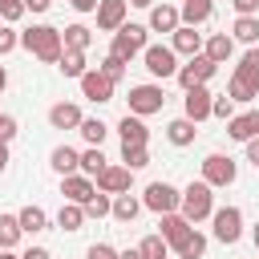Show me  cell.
Masks as SVG:
<instances>
[{
    "label": "cell",
    "mask_w": 259,
    "mask_h": 259,
    "mask_svg": "<svg viewBox=\"0 0 259 259\" xmlns=\"http://www.w3.org/2000/svg\"><path fill=\"white\" fill-rule=\"evenodd\" d=\"M227 97H231L235 105H251V101L259 97V45H251V49L239 57V65H235V73H231V81H227Z\"/></svg>",
    "instance_id": "cell-1"
},
{
    "label": "cell",
    "mask_w": 259,
    "mask_h": 259,
    "mask_svg": "<svg viewBox=\"0 0 259 259\" xmlns=\"http://www.w3.org/2000/svg\"><path fill=\"white\" fill-rule=\"evenodd\" d=\"M20 49H28V53H32L36 61H45V65H57L61 53H65V40H61V28H53V24H32V28L20 32Z\"/></svg>",
    "instance_id": "cell-2"
},
{
    "label": "cell",
    "mask_w": 259,
    "mask_h": 259,
    "mask_svg": "<svg viewBox=\"0 0 259 259\" xmlns=\"http://www.w3.org/2000/svg\"><path fill=\"white\" fill-rule=\"evenodd\" d=\"M210 210H214V186H206L202 178L190 182L178 198V214L190 219V223H202V219H210Z\"/></svg>",
    "instance_id": "cell-3"
},
{
    "label": "cell",
    "mask_w": 259,
    "mask_h": 259,
    "mask_svg": "<svg viewBox=\"0 0 259 259\" xmlns=\"http://www.w3.org/2000/svg\"><path fill=\"white\" fill-rule=\"evenodd\" d=\"M146 45H150V28H146V24H121V28L113 32L109 53H113V57H121V61L130 65V61H134Z\"/></svg>",
    "instance_id": "cell-4"
},
{
    "label": "cell",
    "mask_w": 259,
    "mask_h": 259,
    "mask_svg": "<svg viewBox=\"0 0 259 259\" xmlns=\"http://www.w3.org/2000/svg\"><path fill=\"white\" fill-rule=\"evenodd\" d=\"M210 231H214V239L223 243V247H231V243H239L243 239V210L239 206H214L210 210Z\"/></svg>",
    "instance_id": "cell-5"
},
{
    "label": "cell",
    "mask_w": 259,
    "mask_h": 259,
    "mask_svg": "<svg viewBox=\"0 0 259 259\" xmlns=\"http://www.w3.org/2000/svg\"><path fill=\"white\" fill-rule=\"evenodd\" d=\"M214 69H219V65H214L206 53H194V57H186V65H178L174 77H178L182 89H194V85H206V81L214 77Z\"/></svg>",
    "instance_id": "cell-6"
},
{
    "label": "cell",
    "mask_w": 259,
    "mask_h": 259,
    "mask_svg": "<svg viewBox=\"0 0 259 259\" xmlns=\"http://www.w3.org/2000/svg\"><path fill=\"white\" fill-rule=\"evenodd\" d=\"M239 178V166L231 154H206L202 158V182L206 186H231Z\"/></svg>",
    "instance_id": "cell-7"
},
{
    "label": "cell",
    "mask_w": 259,
    "mask_h": 259,
    "mask_svg": "<svg viewBox=\"0 0 259 259\" xmlns=\"http://www.w3.org/2000/svg\"><path fill=\"white\" fill-rule=\"evenodd\" d=\"M142 61H146V69H150V77H174L178 73V53L170 49V45H146L142 49Z\"/></svg>",
    "instance_id": "cell-8"
},
{
    "label": "cell",
    "mask_w": 259,
    "mask_h": 259,
    "mask_svg": "<svg viewBox=\"0 0 259 259\" xmlns=\"http://www.w3.org/2000/svg\"><path fill=\"white\" fill-rule=\"evenodd\" d=\"M125 101H130V113H138V117H150V113H162V105H166V93H162V85H134Z\"/></svg>",
    "instance_id": "cell-9"
},
{
    "label": "cell",
    "mask_w": 259,
    "mask_h": 259,
    "mask_svg": "<svg viewBox=\"0 0 259 259\" xmlns=\"http://www.w3.org/2000/svg\"><path fill=\"white\" fill-rule=\"evenodd\" d=\"M178 198H182L178 186H170V182H150L146 194H142V206L154 210V214H170V210H178Z\"/></svg>",
    "instance_id": "cell-10"
},
{
    "label": "cell",
    "mask_w": 259,
    "mask_h": 259,
    "mask_svg": "<svg viewBox=\"0 0 259 259\" xmlns=\"http://www.w3.org/2000/svg\"><path fill=\"white\" fill-rule=\"evenodd\" d=\"M77 81H81V97H89L93 105H105V101H113V81H109L101 69H85Z\"/></svg>",
    "instance_id": "cell-11"
},
{
    "label": "cell",
    "mask_w": 259,
    "mask_h": 259,
    "mask_svg": "<svg viewBox=\"0 0 259 259\" xmlns=\"http://www.w3.org/2000/svg\"><path fill=\"white\" fill-rule=\"evenodd\" d=\"M210 97H214V93H210L206 85L186 89V97H182V117H190L194 125H198V121H206V117H210Z\"/></svg>",
    "instance_id": "cell-12"
},
{
    "label": "cell",
    "mask_w": 259,
    "mask_h": 259,
    "mask_svg": "<svg viewBox=\"0 0 259 259\" xmlns=\"http://www.w3.org/2000/svg\"><path fill=\"white\" fill-rule=\"evenodd\" d=\"M61 194H65V202L85 206V202L97 194V182H93L89 174H65V178H61Z\"/></svg>",
    "instance_id": "cell-13"
},
{
    "label": "cell",
    "mask_w": 259,
    "mask_h": 259,
    "mask_svg": "<svg viewBox=\"0 0 259 259\" xmlns=\"http://www.w3.org/2000/svg\"><path fill=\"white\" fill-rule=\"evenodd\" d=\"M125 12H130L125 0H97V28L101 32H117L125 24Z\"/></svg>",
    "instance_id": "cell-14"
},
{
    "label": "cell",
    "mask_w": 259,
    "mask_h": 259,
    "mask_svg": "<svg viewBox=\"0 0 259 259\" xmlns=\"http://www.w3.org/2000/svg\"><path fill=\"white\" fill-rule=\"evenodd\" d=\"M93 182H97V190H105V194H121V190H130L134 170H130V166H105Z\"/></svg>",
    "instance_id": "cell-15"
},
{
    "label": "cell",
    "mask_w": 259,
    "mask_h": 259,
    "mask_svg": "<svg viewBox=\"0 0 259 259\" xmlns=\"http://www.w3.org/2000/svg\"><path fill=\"white\" fill-rule=\"evenodd\" d=\"M227 134H231L235 142H251V138H259V109H243V113H235V117L227 121Z\"/></svg>",
    "instance_id": "cell-16"
},
{
    "label": "cell",
    "mask_w": 259,
    "mask_h": 259,
    "mask_svg": "<svg viewBox=\"0 0 259 259\" xmlns=\"http://www.w3.org/2000/svg\"><path fill=\"white\" fill-rule=\"evenodd\" d=\"M170 49H174L178 57H194V53H202V32H194L190 24H178V28L170 32Z\"/></svg>",
    "instance_id": "cell-17"
},
{
    "label": "cell",
    "mask_w": 259,
    "mask_h": 259,
    "mask_svg": "<svg viewBox=\"0 0 259 259\" xmlns=\"http://www.w3.org/2000/svg\"><path fill=\"white\" fill-rule=\"evenodd\" d=\"M117 138H121V146H146L150 142V130H146V121L138 113H125L117 121Z\"/></svg>",
    "instance_id": "cell-18"
},
{
    "label": "cell",
    "mask_w": 259,
    "mask_h": 259,
    "mask_svg": "<svg viewBox=\"0 0 259 259\" xmlns=\"http://www.w3.org/2000/svg\"><path fill=\"white\" fill-rule=\"evenodd\" d=\"M158 219H162V223H158V235H162L170 247H174V243H182V239H186V231L194 227V223H190V219H182L178 210H170V214H158Z\"/></svg>",
    "instance_id": "cell-19"
},
{
    "label": "cell",
    "mask_w": 259,
    "mask_h": 259,
    "mask_svg": "<svg viewBox=\"0 0 259 259\" xmlns=\"http://www.w3.org/2000/svg\"><path fill=\"white\" fill-rule=\"evenodd\" d=\"M210 16H214V0H182V8H178V20L190 24V28L206 24Z\"/></svg>",
    "instance_id": "cell-20"
},
{
    "label": "cell",
    "mask_w": 259,
    "mask_h": 259,
    "mask_svg": "<svg viewBox=\"0 0 259 259\" xmlns=\"http://www.w3.org/2000/svg\"><path fill=\"white\" fill-rule=\"evenodd\" d=\"M182 20H178V8L174 4H150V32H174Z\"/></svg>",
    "instance_id": "cell-21"
},
{
    "label": "cell",
    "mask_w": 259,
    "mask_h": 259,
    "mask_svg": "<svg viewBox=\"0 0 259 259\" xmlns=\"http://www.w3.org/2000/svg\"><path fill=\"white\" fill-rule=\"evenodd\" d=\"M202 53H206L214 65L231 61V57H235V40H231V32H210V36L202 40Z\"/></svg>",
    "instance_id": "cell-22"
},
{
    "label": "cell",
    "mask_w": 259,
    "mask_h": 259,
    "mask_svg": "<svg viewBox=\"0 0 259 259\" xmlns=\"http://www.w3.org/2000/svg\"><path fill=\"white\" fill-rule=\"evenodd\" d=\"M49 125H53V130H77V125H81V105L57 101V105L49 109Z\"/></svg>",
    "instance_id": "cell-23"
},
{
    "label": "cell",
    "mask_w": 259,
    "mask_h": 259,
    "mask_svg": "<svg viewBox=\"0 0 259 259\" xmlns=\"http://www.w3.org/2000/svg\"><path fill=\"white\" fill-rule=\"evenodd\" d=\"M16 223H20L24 235H40V231H49V214H45V206H36V202L20 206V210H16Z\"/></svg>",
    "instance_id": "cell-24"
},
{
    "label": "cell",
    "mask_w": 259,
    "mask_h": 259,
    "mask_svg": "<svg viewBox=\"0 0 259 259\" xmlns=\"http://www.w3.org/2000/svg\"><path fill=\"white\" fill-rule=\"evenodd\" d=\"M49 166H53L61 178H65V174H77V170H81V154H77L73 146H57V150L49 154Z\"/></svg>",
    "instance_id": "cell-25"
},
{
    "label": "cell",
    "mask_w": 259,
    "mask_h": 259,
    "mask_svg": "<svg viewBox=\"0 0 259 259\" xmlns=\"http://www.w3.org/2000/svg\"><path fill=\"white\" fill-rule=\"evenodd\" d=\"M138 210H142V198H138V194H130V190L113 194V206H109V214H113L117 223H134V219H138Z\"/></svg>",
    "instance_id": "cell-26"
},
{
    "label": "cell",
    "mask_w": 259,
    "mask_h": 259,
    "mask_svg": "<svg viewBox=\"0 0 259 259\" xmlns=\"http://www.w3.org/2000/svg\"><path fill=\"white\" fill-rule=\"evenodd\" d=\"M170 251H174L178 259H202V255H206V235L190 227V231H186V239H182V243H174Z\"/></svg>",
    "instance_id": "cell-27"
},
{
    "label": "cell",
    "mask_w": 259,
    "mask_h": 259,
    "mask_svg": "<svg viewBox=\"0 0 259 259\" xmlns=\"http://www.w3.org/2000/svg\"><path fill=\"white\" fill-rule=\"evenodd\" d=\"M231 40L259 45V16H235V24H231Z\"/></svg>",
    "instance_id": "cell-28"
},
{
    "label": "cell",
    "mask_w": 259,
    "mask_h": 259,
    "mask_svg": "<svg viewBox=\"0 0 259 259\" xmlns=\"http://www.w3.org/2000/svg\"><path fill=\"white\" fill-rule=\"evenodd\" d=\"M166 138H170L174 146H190V142L198 138V130H194V121H190V117H174V121L166 125Z\"/></svg>",
    "instance_id": "cell-29"
},
{
    "label": "cell",
    "mask_w": 259,
    "mask_h": 259,
    "mask_svg": "<svg viewBox=\"0 0 259 259\" xmlns=\"http://www.w3.org/2000/svg\"><path fill=\"white\" fill-rule=\"evenodd\" d=\"M57 227H61V231H69V235H73V231H81V227H85V206L65 202V206L57 210Z\"/></svg>",
    "instance_id": "cell-30"
},
{
    "label": "cell",
    "mask_w": 259,
    "mask_h": 259,
    "mask_svg": "<svg viewBox=\"0 0 259 259\" xmlns=\"http://www.w3.org/2000/svg\"><path fill=\"white\" fill-rule=\"evenodd\" d=\"M61 40H65V49H77V53H85V49L93 45V32H89L85 24H69V28H61Z\"/></svg>",
    "instance_id": "cell-31"
},
{
    "label": "cell",
    "mask_w": 259,
    "mask_h": 259,
    "mask_svg": "<svg viewBox=\"0 0 259 259\" xmlns=\"http://www.w3.org/2000/svg\"><path fill=\"white\" fill-rule=\"evenodd\" d=\"M20 223H16V214H4L0 210V251H12L16 243H20Z\"/></svg>",
    "instance_id": "cell-32"
},
{
    "label": "cell",
    "mask_w": 259,
    "mask_h": 259,
    "mask_svg": "<svg viewBox=\"0 0 259 259\" xmlns=\"http://www.w3.org/2000/svg\"><path fill=\"white\" fill-rule=\"evenodd\" d=\"M77 134H81V138H85L89 146H101V142H105V134H109V125H105L101 117H81Z\"/></svg>",
    "instance_id": "cell-33"
},
{
    "label": "cell",
    "mask_w": 259,
    "mask_h": 259,
    "mask_svg": "<svg viewBox=\"0 0 259 259\" xmlns=\"http://www.w3.org/2000/svg\"><path fill=\"white\" fill-rule=\"evenodd\" d=\"M57 69H61L65 77H81L89 65H85V53H77V49H65V53H61V61H57Z\"/></svg>",
    "instance_id": "cell-34"
},
{
    "label": "cell",
    "mask_w": 259,
    "mask_h": 259,
    "mask_svg": "<svg viewBox=\"0 0 259 259\" xmlns=\"http://www.w3.org/2000/svg\"><path fill=\"white\" fill-rule=\"evenodd\" d=\"M109 166V158L101 154V146H89L85 154H81V174H89V178H97L101 170Z\"/></svg>",
    "instance_id": "cell-35"
},
{
    "label": "cell",
    "mask_w": 259,
    "mask_h": 259,
    "mask_svg": "<svg viewBox=\"0 0 259 259\" xmlns=\"http://www.w3.org/2000/svg\"><path fill=\"white\" fill-rule=\"evenodd\" d=\"M138 251H142V259H166V255H170V243L154 231V235H146V239L138 243Z\"/></svg>",
    "instance_id": "cell-36"
},
{
    "label": "cell",
    "mask_w": 259,
    "mask_h": 259,
    "mask_svg": "<svg viewBox=\"0 0 259 259\" xmlns=\"http://www.w3.org/2000/svg\"><path fill=\"white\" fill-rule=\"evenodd\" d=\"M121 166H130V170L150 166V146H121Z\"/></svg>",
    "instance_id": "cell-37"
},
{
    "label": "cell",
    "mask_w": 259,
    "mask_h": 259,
    "mask_svg": "<svg viewBox=\"0 0 259 259\" xmlns=\"http://www.w3.org/2000/svg\"><path fill=\"white\" fill-rule=\"evenodd\" d=\"M109 206H113V194L97 190V194L85 202V219H105V214H109Z\"/></svg>",
    "instance_id": "cell-38"
},
{
    "label": "cell",
    "mask_w": 259,
    "mask_h": 259,
    "mask_svg": "<svg viewBox=\"0 0 259 259\" xmlns=\"http://www.w3.org/2000/svg\"><path fill=\"white\" fill-rule=\"evenodd\" d=\"M97 69H101V73H105V77H109L113 85H117V81L125 77V61H121V57H113V53H109V57H105V61H101Z\"/></svg>",
    "instance_id": "cell-39"
},
{
    "label": "cell",
    "mask_w": 259,
    "mask_h": 259,
    "mask_svg": "<svg viewBox=\"0 0 259 259\" xmlns=\"http://www.w3.org/2000/svg\"><path fill=\"white\" fill-rule=\"evenodd\" d=\"M210 117H223V121H231L235 117V101L223 93V97H210Z\"/></svg>",
    "instance_id": "cell-40"
},
{
    "label": "cell",
    "mask_w": 259,
    "mask_h": 259,
    "mask_svg": "<svg viewBox=\"0 0 259 259\" xmlns=\"http://www.w3.org/2000/svg\"><path fill=\"white\" fill-rule=\"evenodd\" d=\"M24 16V0H0V20L4 24H16Z\"/></svg>",
    "instance_id": "cell-41"
},
{
    "label": "cell",
    "mask_w": 259,
    "mask_h": 259,
    "mask_svg": "<svg viewBox=\"0 0 259 259\" xmlns=\"http://www.w3.org/2000/svg\"><path fill=\"white\" fill-rule=\"evenodd\" d=\"M16 45H20V32H16L12 24H0V57H8Z\"/></svg>",
    "instance_id": "cell-42"
},
{
    "label": "cell",
    "mask_w": 259,
    "mask_h": 259,
    "mask_svg": "<svg viewBox=\"0 0 259 259\" xmlns=\"http://www.w3.org/2000/svg\"><path fill=\"white\" fill-rule=\"evenodd\" d=\"M16 130H20V125H16V117L0 113V142H12V138H16Z\"/></svg>",
    "instance_id": "cell-43"
},
{
    "label": "cell",
    "mask_w": 259,
    "mask_h": 259,
    "mask_svg": "<svg viewBox=\"0 0 259 259\" xmlns=\"http://www.w3.org/2000/svg\"><path fill=\"white\" fill-rule=\"evenodd\" d=\"M85 259H117V251H113L109 243H93V247L85 251Z\"/></svg>",
    "instance_id": "cell-44"
},
{
    "label": "cell",
    "mask_w": 259,
    "mask_h": 259,
    "mask_svg": "<svg viewBox=\"0 0 259 259\" xmlns=\"http://www.w3.org/2000/svg\"><path fill=\"white\" fill-rule=\"evenodd\" d=\"M239 16H259V0H231Z\"/></svg>",
    "instance_id": "cell-45"
},
{
    "label": "cell",
    "mask_w": 259,
    "mask_h": 259,
    "mask_svg": "<svg viewBox=\"0 0 259 259\" xmlns=\"http://www.w3.org/2000/svg\"><path fill=\"white\" fill-rule=\"evenodd\" d=\"M53 0H24V12H49Z\"/></svg>",
    "instance_id": "cell-46"
},
{
    "label": "cell",
    "mask_w": 259,
    "mask_h": 259,
    "mask_svg": "<svg viewBox=\"0 0 259 259\" xmlns=\"http://www.w3.org/2000/svg\"><path fill=\"white\" fill-rule=\"evenodd\" d=\"M247 162L259 170V138H251V142H247Z\"/></svg>",
    "instance_id": "cell-47"
},
{
    "label": "cell",
    "mask_w": 259,
    "mask_h": 259,
    "mask_svg": "<svg viewBox=\"0 0 259 259\" xmlns=\"http://www.w3.org/2000/svg\"><path fill=\"white\" fill-rule=\"evenodd\" d=\"M20 259H53V255H49V247H28Z\"/></svg>",
    "instance_id": "cell-48"
},
{
    "label": "cell",
    "mask_w": 259,
    "mask_h": 259,
    "mask_svg": "<svg viewBox=\"0 0 259 259\" xmlns=\"http://www.w3.org/2000/svg\"><path fill=\"white\" fill-rule=\"evenodd\" d=\"M77 12H97V0H69Z\"/></svg>",
    "instance_id": "cell-49"
},
{
    "label": "cell",
    "mask_w": 259,
    "mask_h": 259,
    "mask_svg": "<svg viewBox=\"0 0 259 259\" xmlns=\"http://www.w3.org/2000/svg\"><path fill=\"white\" fill-rule=\"evenodd\" d=\"M8 170V142H0V174Z\"/></svg>",
    "instance_id": "cell-50"
},
{
    "label": "cell",
    "mask_w": 259,
    "mask_h": 259,
    "mask_svg": "<svg viewBox=\"0 0 259 259\" xmlns=\"http://www.w3.org/2000/svg\"><path fill=\"white\" fill-rule=\"evenodd\" d=\"M117 259H142V251L134 247V251H117Z\"/></svg>",
    "instance_id": "cell-51"
},
{
    "label": "cell",
    "mask_w": 259,
    "mask_h": 259,
    "mask_svg": "<svg viewBox=\"0 0 259 259\" xmlns=\"http://www.w3.org/2000/svg\"><path fill=\"white\" fill-rule=\"evenodd\" d=\"M125 4H134V8H150L154 0H125Z\"/></svg>",
    "instance_id": "cell-52"
},
{
    "label": "cell",
    "mask_w": 259,
    "mask_h": 259,
    "mask_svg": "<svg viewBox=\"0 0 259 259\" xmlns=\"http://www.w3.org/2000/svg\"><path fill=\"white\" fill-rule=\"evenodd\" d=\"M4 85H8V69L0 65V93H4Z\"/></svg>",
    "instance_id": "cell-53"
},
{
    "label": "cell",
    "mask_w": 259,
    "mask_h": 259,
    "mask_svg": "<svg viewBox=\"0 0 259 259\" xmlns=\"http://www.w3.org/2000/svg\"><path fill=\"white\" fill-rule=\"evenodd\" d=\"M0 259H20V255H12V251H0Z\"/></svg>",
    "instance_id": "cell-54"
},
{
    "label": "cell",
    "mask_w": 259,
    "mask_h": 259,
    "mask_svg": "<svg viewBox=\"0 0 259 259\" xmlns=\"http://www.w3.org/2000/svg\"><path fill=\"white\" fill-rule=\"evenodd\" d=\"M251 239H255V247H259V227H255V231H251Z\"/></svg>",
    "instance_id": "cell-55"
},
{
    "label": "cell",
    "mask_w": 259,
    "mask_h": 259,
    "mask_svg": "<svg viewBox=\"0 0 259 259\" xmlns=\"http://www.w3.org/2000/svg\"><path fill=\"white\" fill-rule=\"evenodd\" d=\"M0 113H4V109H0Z\"/></svg>",
    "instance_id": "cell-56"
}]
</instances>
